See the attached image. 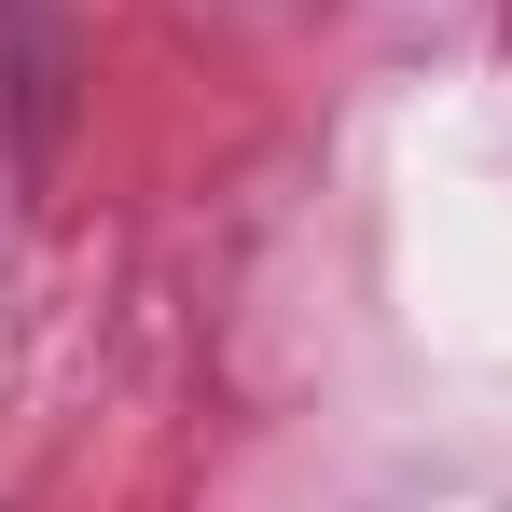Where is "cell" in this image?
<instances>
[]
</instances>
